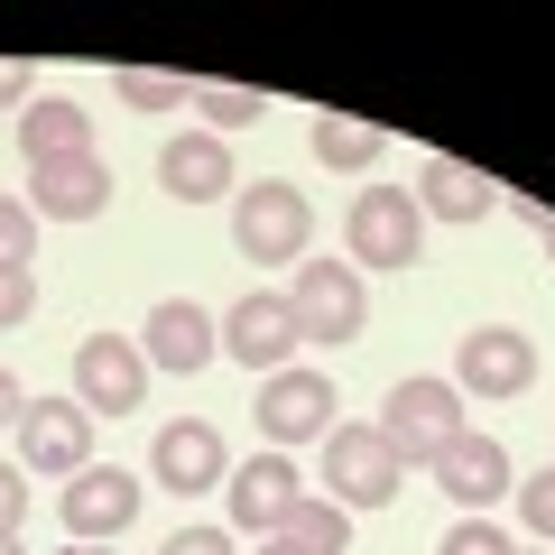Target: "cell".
I'll list each match as a JSON object with an SVG mask.
<instances>
[{
  "label": "cell",
  "instance_id": "6da1fadb",
  "mask_svg": "<svg viewBox=\"0 0 555 555\" xmlns=\"http://www.w3.org/2000/svg\"><path fill=\"white\" fill-rule=\"evenodd\" d=\"M426 250V214H416L408 185H361L352 214H343V259L361 278H389V269H416Z\"/></svg>",
  "mask_w": 555,
  "mask_h": 555
},
{
  "label": "cell",
  "instance_id": "7a4b0ae2",
  "mask_svg": "<svg viewBox=\"0 0 555 555\" xmlns=\"http://www.w3.org/2000/svg\"><path fill=\"white\" fill-rule=\"evenodd\" d=\"M232 241H241V259H259V269H297L306 241H315V204H306L287 177H259V185L232 195Z\"/></svg>",
  "mask_w": 555,
  "mask_h": 555
},
{
  "label": "cell",
  "instance_id": "3957f363",
  "mask_svg": "<svg viewBox=\"0 0 555 555\" xmlns=\"http://www.w3.org/2000/svg\"><path fill=\"white\" fill-rule=\"evenodd\" d=\"M324 481H334V509H389L398 481H408V463H398V444L361 416V426H334V436H324Z\"/></svg>",
  "mask_w": 555,
  "mask_h": 555
},
{
  "label": "cell",
  "instance_id": "277c9868",
  "mask_svg": "<svg viewBox=\"0 0 555 555\" xmlns=\"http://www.w3.org/2000/svg\"><path fill=\"white\" fill-rule=\"evenodd\" d=\"M287 315H297V343H352L371 297H361L352 259H297V287H287Z\"/></svg>",
  "mask_w": 555,
  "mask_h": 555
},
{
  "label": "cell",
  "instance_id": "5b68a950",
  "mask_svg": "<svg viewBox=\"0 0 555 555\" xmlns=\"http://www.w3.org/2000/svg\"><path fill=\"white\" fill-rule=\"evenodd\" d=\"M379 436L398 444V463H436L463 436V389L454 379H398L389 408H379Z\"/></svg>",
  "mask_w": 555,
  "mask_h": 555
},
{
  "label": "cell",
  "instance_id": "8992f818",
  "mask_svg": "<svg viewBox=\"0 0 555 555\" xmlns=\"http://www.w3.org/2000/svg\"><path fill=\"white\" fill-rule=\"evenodd\" d=\"M250 416H259V436H269V454H287V444H324V436H334V371H269Z\"/></svg>",
  "mask_w": 555,
  "mask_h": 555
},
{
  "label": "cell",
  "instance_id": "52a82bcc",
  "mask_svg": "<svg viewBox=\"0 0 555 555\" xmlns=\"http://www.w3.org/2000/svg\"><path fill=\"white\" fill-rule=\"evenodd\" d=\"M10 444H20V473H56V481H75L83 463H93V416H83L75 398H28L20 426H10Z\"/></svg>",
  "mask_w": 555,
  "mask_h": 555
},
{
  "label": "cell",
  "instance_id": "ba28073f",
  "mask_svg": "<svg viewBox=\"0 0 555 555\" xmlns=\"http://www.w3.org/2000/svg\"><path fill=\"white\" fill-rule=\"evenodd\" d=\"M56 518H65V546H112V537L139 518V473H120V463H83V473L65 481Z\"/></svg>",
  "mask_w": 555,
  "mask_h": 555
},
{
  "label": "cell",
  "instance_id": "9c48e42d",
  "mask_svg": "<svg viewBox=\"0 0 555 555\" xmlns=\"http://www.w3.org/2000/svg\"><path fill=\"white\" fill-rule=\"evenodd\" d=\"M149 398V361L130 334H83L75 343V408L83 416H130Z\"/></svg>",
  "mask_w": 555,
  "mask_h": 555
},
{
  "label": "cell",
  "instance_id": "30bf717a",
  "mask_svg": "<svg viewBox=\"0 0 555 555\" xmlns=\"http://www.w3.org/2000/svg\"><path fill=\"white\" fill-rule=\"evenodd\" d=\"M149 481H158L167 500H204L214 481H232V463H222V426H204V416H167L158 444H149Z\"/></svg>",
  "mask_w": 555,
  "mask_h": 555
},
{
  "label": "cell",
  "instance_id": "8fae6325",
  "mask_svg": "<svg viewBox=\"0 0 555 555\" xmlns=\"http://www.w3.org/2000/svg\"><path fill=\"white\" fill-rule=\"evenodd\" d=\"M214 352H222V334H214V315H204L195 297L149 306V334H139L149 379H195V371H214Z\"/></svg>",
  "mask_w": 555,
  "mask_h": 555
},
{
  "label": "cell",
  "instance_id": "7c38bea8",
  "mask_svg": "<svg viewBox=\"0 0 555 555\" xmlns=\"http://www.w3.org/2000/svg\"><path fill=\"white\" fill-rule=\"evenodd\" d=\"M537 379V343L518 334V324H473L454 352V389L463 398H518Z\"/></svg>",
  "mask_w": 555,
  "mask_h": 555
},
{
  "label": "cell",
  "instance_id": "4fadbf2b",
  "mask_svg": "<svg viewBox=\"0 0 555 555\" xmlns=\"http://www.w3.org/2000/svg\"><path fill=\"white\" fill-rule=\"evenodd\" d=\"M222 500H232V518L222 528H241V537H278L287 528V509H297V463L287 454H250V463H232V481H222Z\"/></svg>",
  "mask_w": 555,
  "mask_h": 555
},
{
  "label": "cell",
  "instance_id": "5bb4252c",
  "mask_svg": "<svg viewBox=\"0 0 555 555\" xmlns=\"http://www.w3.org/2000/svg\"><path fill=\"white\" fill-rule=\"evenodd\" d=\"M214 334H222V352H232L241 371H287V361H297V315H287V297H232Z\"/></svg>",
  "mask_w": 555,
  "mask_h": 555
},
{
  "label": "cell",
  "instance_id": "9a60e30c",
  "mask_svg": "<svg viewBox=\"0 0 555 555\" xmlns=\"http://www.w3.org/2000/svg\"><path fill=\"white\" fill-rule=\"evenodd\" d=\"M102 204H112V167H102V149L56 158V167H28V214H38V222H93Z\"/></svg>",
  "mask_w": 555,
  "mask_h": 555
},
{
  "label": "cell",
  "instance_id": "2e32d148",
  "mask_svg": "<svg viewBox=\"0 0 555 555\" xmlns=\"http://www.w3.org/2000/svg\"><path fill=\"white\" fill-rule=\"evenodd\" d=\"M436 491L454 500V509H491V500H509V444L500 436H473V426H463L454 444H444L436 454Z\"/></svg>",
  "mask_w": 555,
  "mask_h": 555
},
{
  "label": "cell",
  "instance_id": "e0dca14e",
  "mask_svg": "<svg viewBox=\"0 0 555 555\" xmlns=\"http://www.w3.org/2000/svg\"><path fill=\"white\" fill-rule=\"evenodd\" d=\"M158 185L177 204H222V195H241V167H232V149L214 130H185V139L158 149Z\"/></svg>",
  "mask_w": 555,
  "mask_h": 555
},
{
  "label": "cell",
  "instance_id": "ac0fdd59",
  "mask_svg": "<svg viewBox=\"0 0 555 555\" xmlns=\"http://www.w3.org/2000/svg\"><path fill=\"white\" fill-rule=\"evenodd\" d=\"M408 195H416V214H436V222H491V214H500V185L481 177V167L444 158V149L426 158V177H416Z\"/></svg>",
  "mask_w": 555,
  "mask_h": 555
},
{
  "label": "cell",
  "instance_id": "d6986e66",
  "mask_svg": "<svg viewBox=\"0 0 555 555\" xmlns=\"http://www.w3.org/2000/svg\"><path fill=\"white\" fill-rule=\"evenodd\" d=\"M93 149V120H83V102H65V93H38L20 112V158L28 167H56V158H83Z\"/></svg>",
  "mask_w": 555,
  "mask_h": 555
},
{
  "label": "cell",
  "instance_id": "ffe728a7",
  "mask_svg": "<svg viewBox=\"0 0 555 555\" xmlns=\"http://www.w3.org/2000/svg\"><path fill=\"white\" fill-rule=\"evenodd\" d=\"M112 93L130 112H195V75H167V65H120Z\"/></svg>",
  "mask_w": 555,
  "mask_h": 555
},
{
  "label": "cell",
  "instance_id": "44dd1931",
  "mask_svg": "<svg viewBox=\"0 0 555 555\" xmlns=\"http://www.w3.org/2000/svg\"><path fill=\"white\" fill-rule=\"evenodd\" d=\"M278 537H287L297 555H343V546H352V509H334V500H297Z\"/></svg>",
  "mask_w": 555,
  "mask_h": 555
},
{
  "label": "cell",
  "instance_id": "7402d4cb",
  "mask_svg": "<svg viewBox=\"0 0 555 555\" xmlns=\"http://www.w3.org/2000/svg\"><path fill=\"white\" fill-rule=\"evenodd\" d=\"M315 158L334 167V177H361V167L379 158V130H361V120H343V112H315Z\"/></svg>",
  "mask_w": 555,
  "mask_h": 555
},
{
  "label": "cell",
  "instance_id": "603a6c76",
  "mask_svg": "<svg viewBox=\"0 0 555 555\" xmlns=\"http://www.w3.org/2000/svg\"><path fill=\"white\" fill-rule=\"evenodd\" d=\"M195 112H204V130H250L259 112H269V93H250V83H195Z\"/></svg>",
  "mask_w": 555,
  "mask_h": 555
},
{
  "label": "cell",
  "instance_id": "cb8c5ba5",
  "mask_svg": "<svg viewBox=\"0 0 555 555\" xmlns=\"http://www.w3.org/2000/svg\"><path fill=\"white\" fill-rule=\"evenodd\" d=\"M436 555H518V537L500 528V518H454V528H444V546Z\"/></svg>",
  "mask_w": 555,
  "mask_h": 555
},
{
  "label": "cell",
  "instance_id": "d4e9b609",
  "mask_svg": "<svg viewBox=\"0 0 555 555\" xmlns=\"http://www.w3.org/2000/svg\"><path fill=\"white\" fill-rule=\"evenodd\" d=\"M28 250H38V214L28 195H0V269H28Z\"/></svg>",
  "mask_w": 555,
  "mask_h": 555
},
{
  "label": "cell",
  "instance_id": "484cf974",
  "mask_svg": "<svg viewBox=\"0 0 555 555\" xmlns=\"http://www.w3.org/2000/svg\"><path fill=\"white\" fill-rule=\"evenodd\" d=\"M518 518H528L537 537H555V463H546V473H528V481H518Z\"/></svg>",
  "mask_w": 555,
  "mask_h": 555
},
{
  "label": "cell",
  "instance_id": "4316f807",
  "mask_svg": "<svg viewBox=\"0 0 555 555\" xmlns=\"http://www.w3.org/2000/svg\"><path fill=\"white\" fill-rule=\"evenodd\" d=\"M28 315H38V278H28V269H0V334L28 324Z\"/></svg>",
  "mask_w": 555,
  "mask_h": 555
},
{
  "label": "cell",
  "instance_id": "83f0119b",
  "mask_svg": "<svg viewBox=\"0 0 555 555\" xmlns=\"http://www.w3.org/2000/svg\"><path fill=\"white\" fill-rule=\"evenodd\" d=\"M158 555H241V546H232V528H204V518H195V528H167Z\"/></svg>",
  "mask_w": 555,
  "mask_h": 555
},
{
  "label": "cell",
  "instance_id": "f1b7e54d",
  "mask_svg": "<svg viewBox=\"0 0 555 555\" xmlns=\"http://www.w3.org/2000/svg\"><path fill=\"white\" fill-rule=\"evenodd\" d=\"M20 518H28V473L0 463V537H20Z\"/></svg>",
  "mask_w": 555,
  "mask_h": 555
},
{
  "label": "cell",
  "instance_id": "f546056e",
  "mask_svg": "<svg viewBox=\"0 0 555 555\" xmlns=\"http://www.w3.org/2000/svg\"><path fill=\"white\" fill-rule=\"evenodd\" d=\"M38 102V65H10L0 56V112H28Z\"/></svg>",
  "mask_w": 555,
  "mask_h": 555
},
{
  "label": "cell",
  "instance_id": "4dcf8cb0",
  "mask_svg": "<svg viewBox=\"0 0 555 555\" xmlns=\"http://www.w3.org/2000/svg\"><path fill=\"white\" fill-rule=\"evenodd\" d=\"M20 408H28V389H20L10 371H0V426H20Z\"/></svg>",
  "mask_w": 555,
  "mask_h": 555
},
{
  "label": "cell",
  "instance_id": "1f68e13d",
  "mask_svg": "<svg viewBox=\"0 0 555 555\" xmlns=\"http://www.w3.org/2000/svg\"><path fill=\"white\" fill-rule=\"evenodd\" d=\"M259 555H297V546H287V537H259Z\"/></svg>",
  "mask_w": 555,
  "mask_h": 555
},
{
  "label": "cell",
  "instance_id": "d6a6232c",
  "mask_svg": "<svg viewBox=\"0 0 555 555\" xmlns=\"http://www.w3.org/2000/svg\"><path fill=\"white\" fill-rule=\"evenodd\" d=\"M65 555H120V546H65Z\"/></svg>",
  "mask_w": 555,
  "mask_h": 555
},
{
  "label": "cell",
  "instance_id": "836d02e7",
  "mask_svg": "<svg viewBox=\"0 0 555 555\" xmlns=\"http://www.w3.org/2000/svg\"><path fill=\"white\" fill-rule=\"evenodd\" d=\"M0 555H28V546H20V537H0Z\"/></svg>",
  "mask_w": 555,
  "mask_h": 555
},
{
  "label": "cell",
  "instance_id": "e575fe53",
  "mask_svg": "<svg viewBox=\"0 0 555 555\" xmlns=\"http://www.w3.org/2000/svg\"><path fill=\"white\" fill-rule=\"evenodd\" d=\"M546 259H555V222H546Z\"/></svg>",
  "mask_w": 555,
  "mask_h": 555
}]
</instances>
